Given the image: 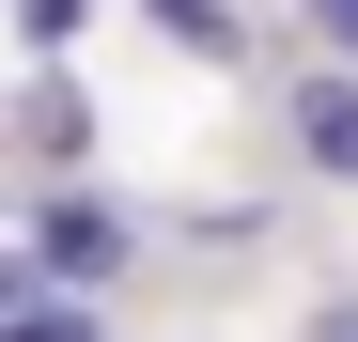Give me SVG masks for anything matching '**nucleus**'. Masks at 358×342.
<instances>
[{
    "instance_id": "obj_1",
    "label": "nucleus",
    "mask_w": 358,
    "mask_h": 342,
    "mask_svg": "<svg viewBox=\"0 0 358 342\" xmlns=\"http://www.w3.org/2000/svg\"><path fill=\"white\" fill-rule=\"evenodd\" d=\"M31 265L47 280H109V265H125V218H109V202H31Z\"/></svg>"
},
{
    "instance_id": "obj_2",
    "label": "nucleus",
    "mask_w": 358,
    "mask_h": 342,
    "mask_svg": "<svg viewBox=\"0 0 358 342\" xmlns=\"http://www.w3.org/2000/svg\"><path fill=\"white\" fill-rule=\"evenodd\" d=\"M280 125H296V156H312L327 187H358V78H296Z\"/></svg>"
},
{
    "instance_id": "obj_3",
    "label": "nucleus",
    "mask_w": 358,
    "mask_h": 342,
    "mask_svg": "<svg viewBox=\"0 0 358 342\" xmlns=\"http://www.w3.org/2000/svg\"><path fill=\"white\" fill-rule=\"evenodd\" d=\"M16 296H31V311H16V342H78V311H63V280H47V265L16 280Z\"/></svg>"
},
{
    "instance_id": "obj_4",
    "label": "nucleus",
    "mask_w": 358,
    "mask_h": 342,
    "mask_svg": "<svg viewBox=\"0 0 358 342\" xmlns=\"http://www.w3.org/2000/svg\"><path fill=\"white\" fill-rule=\"evenodd\" d=\"M312 31H327V47H343V63H358V0H312Z\"/></svg>"
},
{
    "instance_id": "obj_5",
    "label": "nucleus",
    "mask_w": 358,
    "mask_h": 342,
    "mask_svg": "<svg viewBox=\"0 0 358 342\" xmlns=\"http://www.w3.org/2000/svg\"><path fill=\"white\" fill-rule=\"evenodd\" d=\"M327 342H358V327H327Z\"/></svg>"
}]
</instances>
